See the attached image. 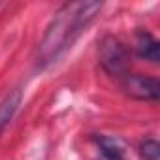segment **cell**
<instances>
[{"instance_id": "6da1fadb", "label": "cell", "mask_w": 160, "mask_h": 160, "mask_svg": "<svg viewBox=\"0 0 160 160\" xmlns=\"http://www.w3.org/2000/svg\"><path fill=\"white\" fill-rule=\"evenodd\" d=\"M100 2H68L49 23L36 53V66L47 68L57 62L100 13Z\"/></svg>"}, {"instance_id": "8992f818", "label": "cell", "mask_w": 160, "mask_h": 160, "mask_svg": "<svg viewBox=\"0 0 160 160\" xmlns=\"http://www.w3.org/2000/svg\"><path fill=\"white\" fill-rule=\"evenodd\" d=\"M96 143V151H98V158L96 160H124L122 151L119 149V145L104 136H96L94 138Z\"/></svg>"}, {"instance_id": "3957f363", "label": "cell", "mask_w": 160, "mask_h": 160, "mask_svg": "<svg viewBox=\"0 0 160 160\" xmlns=\"http://www.w3.org/2000/svg\"><path fill=\"white\" fill-rule=\"evenodd\" d=\"M121 87L126 96L134 100L143 102H156L160 96V83L156 77L139 75V73H128L121 79Z\"/></svg>"}, {"instance_id": "52a82bcc", "label": "cell", "mask_w": 160, "mask_h": 160, "mask_svg": "<svg viewBox=\"0 0 160 160\" xmlns=\"http://www.w3.org/2000/svg\"><path fill=\"white\" fill-rule=\"evenodd\" d=\"M139 152L145 160H158L160 158V145L154 139H145L139 145Z\"/></svg>"}, {"instance_id": "5b68a950", "label": "cell", "mask_w": 160, "mask_h": 160, "mask_svg": "<svg viewBox=\"0 0 160 160\" xmlns=\"http://www.w3.org/2000/svg\"><path fill=\"white\" fill-rule=\"evenodd\" d=\"M19 106H21V92L19 91H12L10 94H6L2 98V102H0V134L4 132L8 122L13 119Z\"/></svg>"}, {"instance_id": "7a4b0ae2", "label": "cell", "mask_w": 160, "mask_h": 160, "mask_svg": "<svg viewBox=\"0 0 160 160\" xmlns=\"http://www.w3.org/2000/svg\"><path fill=\"white\" fill-rule=\"evenodd\" d=\"M98 60H100L102 68L111 77H117L119 81L124 75H128L130 57H128V51L122 45V42L117 40L115 36H106L100 42V45H98Z\"/></svg>"}, {"instance_id": "277c9868", "label": "cell", "mask_w": 160, "mask_h": 160, "mask_svg": "<svg viewBox=\"0 0 160 160\" xmlns=\"http://www.w3.org/2000/svg\"><path fill=\"white\" fill-rule=\"evenodd\" d=\"M136 51L141 58L149 60V62H158L160 58V47H158V40L147 32V30H139L136 34Z\"/></svg>"}]
</instances>
